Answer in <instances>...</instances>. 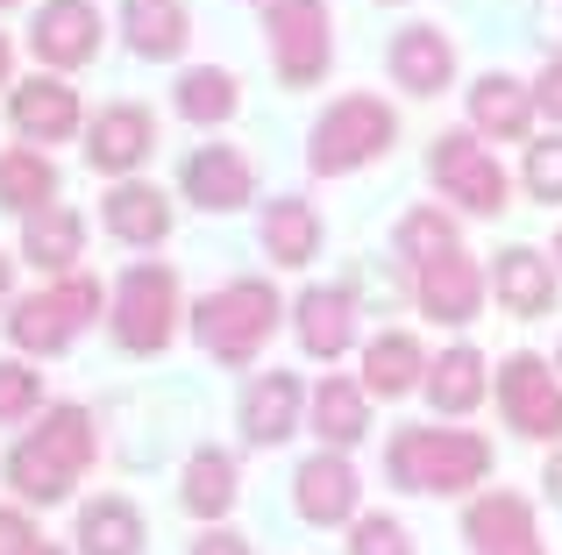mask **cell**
Returning <instances> with one entry per match:
<instances>
[{
  "mask_svg": "<svg viewBox=\"0 0 562 555\" xmlns=\"http://www.w3.org/2000/svg\"><path fill=\"white\" fill-rule=\"evenodd\" d=\"M93 414L86 406H50L43 414L36 434H22V442L8 449V485L22 506H57L71 499V485L86 477V463H93Z\"/></svg>",
  "mask_w": 562,
  "mask_h": 555,
  "instance_id": "cell-1",
  "label": "cell"
},
{
  "mask_svg": "<svg viewBox=\"0 0 562 555\" xmlns=\"http://www.w3.org/2000/svg\"><path fill=\"white\" fill-rule=\"evenodd\" d=\"M484 477H492V442L484 434H470V428H398L392 434V485L456 499V491L484 485Z\"/></svg>",
  "mask_w": 562,
  "mask_h": 555,
  "instance_id": "cell-2",
  "label": "cell"
},
{
  "mask_svg": "<svg viewBox=\"0 0 562 555\" xmlns=\"http://www.w3.org/2000/svg\"><path fill=\"white\" fill-rule=\"evenodd\" d=\"M278 314L285 306H278V292L263 278H228L221 292H206L192 306V335H200V349L214 363H257V349L271 342Z\"/></svg>",
  "mask_w": 562,
  "mask_h": 555,
  "instance_id": "cell-3",
  "label": "cell"
},
{
  "mask_svg": "<svg viewBox=\"0 0 562 555\" xmlns=\"http://www.w3.org/2000/svg\"><path fill=\"white\" fill-rule=\"evenodd\" d=\"M392 136H398V114L384 107V100H371V93H349V100H335V107L314 122L306 165L328 171V179H342V171L378 165V157L392 150Z\"/></svg>",
  "mask_w": 562,
  "mask_h": 555,
  "instance_id": "cell-4",
  "label": "cell"
},
{
  "mask_svg": "<svg viewBox=\"0 0 562 555\" xmlns=\"http://www.w3.org/2000/svg\"><path fill=\"white\" fill-rule=\"evenodd\" d=\"M114 342L128 356H157V349L179 335V271L171 264H136L114 285V314H108Z\"/></svg>",
  "mask_w": 562,
  "mask_h": 555,
  "instance_id": "cell-5",
  "label": "cell"
},
{
  "mask_svg": "<svg viewBox=\"0 0 562 555\" xmlns=\"http://www.w3.org/2000/svg\"><path fill=\"white\" fill-rule=\"evenodd\" d=\"M86 320H100V285L93 278H57V285L29 292V299H14L8 314V342L14 349H36V356H57V349L71 342V335L86 328Z\"/></svg>",
  "mask_w": 562,
  "mask_h": 555,
  "instance_id": "cell-6",
  "label": "cell"
},
{
  "mask_svg": "<svg viewBox=\"0 0 562 555\" xmlns=\"http://www.w3.org/2000/svg\"><path fill=\"white\" fill-rule=\"evenodd\" d=\"M427 171H435V185L449 200H463L470 214H506L513 207V179L498 171V157L484 150L470 128H449V136H435V157H427Z\"/></svg>",
  "mask_w": 562,
  "mask_h": 555,
  "instance_id": "cell-7",
  "label": "cell"
},
{
  "mask_svg": "<svg viewBox=\"0 0 562 555\" xmlns=\"http://www.w3.org/2000/svg\"><path fill=\"white\" fill-rule=\"evenodd\" d=\"M263 29H271V65L285 86H314L321 71H328V8L321 0H271L263 8Z\"/></svg>",
  "mask_w": 562,
  "mask_h": 555,
  "instance_id": "cell-8",
  "label": "cell"
},
{
  "mask_svg": "<svg viewBox=\"0 0 562 555\" xmlns=\"http://www.w3.org/2000/svg\"><path fill=\"white\" fill-rule=\"evenodd\" d=\"M498 406H506V420L527 442H562V385L541 356L520 349V356L498 363Z\"/></svg>",
  "mask_w": 562,
  "mask_h": 555,
  "instance_id": "cell-9",
  "label": "cell"
},
{
  "mask_svg": "<svg viewBox=\"0 0 562 555\" xmlns=\"http://www.w3.org/2000/svg\"><path fill=\"white\" fill-rule=\"evenodd\" d=\"M29 50L50 71H79L100 57V8L93 0H43L29 22Z\"/></svg>",
  "mask_w": 562,
  "mask_h": 555,
  "instance_id": "cell-10",
  "label": "cell"
},
{
  "mask_svg": "<svg viewBox=\"0 0 562 555\" xmlns=\"http://www.w3.org/2000/svg\"><path fill=\"white\" fill-rule=\"evenodd\" d=\"M357 499H363V477L349 471V456H335V449H321V456H306L300 471H292V506H300V520H314V528L357 520Z\"/></svg>",
  "mask_w": 562,
  "mask_h": 555,
  "instance_id": "cell-11",
  "label": "cell"
},
{
  "mask_svg": "<svg viewBox=\"0 0 562 555\" xmlns=\"http://www.w3.org/2000/svg\"><path fill=\"white\" fill-rule=\"evenodd\" d=\"M150 150H157V122H150V107H136V100L100 107L93 128H86V165L108 171V179H128Z\"/></svg>",
  "mask_w": 562,
  "mask_h": 555,
  "instance_id": "cell-12",
  "label": "cell"
},
{
  "mask_svg": "<svg viewBox=\"0 0 562 555\" xmlns=\"http://www.w3.org/2000/svg\"><path fill=\"white\" fill-rule=\"evenodd\" d=\"M179 185H186L192 207H206V214H235L243 200H257V171H249V157L228 150V143H206V150H192L186 171H179Z\"/></svg>",
  "mask_w": 562,
  "mask_h": 555,
  "instance_id": "cell-13",
  "label": "cell"
},
{
  "mask_svg": "<svg viewBox=\"0 0 562 555\" xmlns=\"http://www.w3.org/2000/svg\"><path fill=\"white\" fill-rule=\"evenodd\" d=\"M292 328H300V349L314 363H335L357 342V292L349 285H306L300 306H292Z\"/></svg>",
  "mask_w": 562,
  "mask_h": 555,
  "instance_id": "cell-14",
  "label": "cell"
},
{
  "mask_svg": "<svg viewBox=\"0 0 562 555\" xmlns=\"http://www.w3.org/2000/svg\"><path fill=\"white\" fill-rule=\"evenodd\" d=\"M413 292H420V314L427 320L470 328V320H477V306H484V271L470 264L463 250H449V257H435V264L413 271Z\"/></svg>",
  "mask_w": 562,
  "mask_h": 555,
  "instance_id": "cell-15",
  "label": "cell"
},
{
  "mask_svg": "<svg viewBox=\"0 0 562 555\" xmlns=\"http://www.w3.org/2000/svg\"><path fill=\"white\" fill-rule=\"evenodd\" d=\"M463 542L477 555H541L535 506H527L520 491H484V499L463 513Z\"/></svg>",
  "mask_w": 562,
  "mask_h": 555,
  "instance_id": "cell-16",
  "label": "cell"
},
{
  "mask_svg": "<svg viewBox=\"0 0 562 555\" xmlns=\"http://www.w3.org/2000/svg\"><path fill=\"white\" fill-rule=\"evenodd\" d=\"M470 128L498 136V143H527V128H535V86L513 79V71H484L470 86Z\"/></svg>",
  "mask_w": 562,
  "mask_h": 555,
  "instance_id": "cell-17",
  "label": "cell"
},
{
  "mask_svg": "<svg viewBox=\"0 0 562 555\" xmlns=\"http://www.w3.org/2000/svg\"><path fill=\"white\" fill-rule=\"evenodd\" d=\"M8 122L22 143H65L79 128V93L65 79H29L8 93Z\"/></svg>",
  "mask_w": 562,
  "mask_h": 555,
  "instance_id": "cell-18",
  "label": "cell"
},
{
  "mask_svg": "<svg viewBox=\"0 0 562 555\" xmlns=\"http://www.w3.org/2000/svg\"><path fill=\"white\" fill-rule=\"evenodd\" d=\"M100 222H108L114 242H128V250H150V242L171 236V200L157 193V185H143V179H122L108 200H100Z\"/></svg>",
  "mask_w": 562,
  "mask_h": 555,
  "instance_id": "cell-19",
  "label": "cell"
},
{
  "mask_svg": "<svg viewBox=\"0 0 562 555\" xmlns=\"http://www.w3.org/2000/svg\"><path fill=\"white\" fill-rule=\"evenodd\" d=\"M492 292H498V306H506V314L541 320V314L555 306V271H549V257L527 250V242L498 250V264H492Z\"/></svg>",
  "mask_w": 562,
  "mask_h": 555,
  "instance_id": "cell-20",
  "label": "cell"
},
{
  "mask_svg": "<svg viewBox=\"0 0 562 555\" xmlns=\"http://www.w3.org/2000/svg\"><path fill=\"white\" fill-rule=\"evenodd\" d=\"M392 79L406 86V93H441V86L456 79V43L441 36L435 22H413L392 36Z\"/></svg>",
  "mask_w": 562,
  "mask_h": 555,
  "instance_id": "cell-21",
  "label": "cell"
},
{
  "mask_svg": "<svg viewBox=\"0 0 562 555\" xmlns=\"http://www.w3.org/2000/svg\"><path fill=\"white\" fill-rule=\"evenodd\" d=\"M300 399H306V392H300L292 371H263L257 385L243 392V434L257 449H278L292 428H300Z\"/></svg>",
  "mask_w": 562,
  "mask_h": 555,
  "instance_id": "cell-22",
  "label": "cell"
},
{
  "mask_svg": "<svg viewBox=\"0 0 562 555\" xmlns=\"http://www.w3.org/2000/svg\"><path fill=\"white\" fill-rule=\"evenodd\" d=\"M420 385H427V349L413 342L406 328L378 335V342L363 349V392H371V399H406V392H420Z\"/></svg>",
  "mask_w": 562,
  "mask_h": 555,
  "instance_id": "cell-23",
  "label": "cell"
},
{
  "mask_svg": "<svg viewBox=\"0 0 562 555\" xmlns=\"http://www.w3.org/2000/svg\"><path fill=\"white\" fill-rule=\"evenodd\" d=\"M314 434H321V449H357L363 434H371V392L363 385H349V377H321L314 385Z\"/></svg>",
  "mask_w": 562,
  "mask_h": 555,
  "instance_id": "cell-24",
  "label": "cell"
},
{
  "mask_svg": "<svg viewBox=\"0 0 562 555\" xmlns=\"http://www.w3.org/2000/svg\"><path fill=\"white\" fill-rule=\"evenodd\" d=\"M86 250V222L71 207H43V214H22V257L36 271L50 278H71V264H79Z\"/></svg>",
  "mask_w": 562,
  "mask_h": 555,
  "instance_id": "cell-25",
  "label": "cell"
},
{
  "mask_svg": "<svg viewBox=\"0 0 562 555\" xmlns=\"http://www.w3.org/2000/svg\"><path fill=\"white\" fill-rule=\"evenodd\" d=\"M122 29L136 57H179L192 43V14L186 0H122Z\"/></svg>",
  "mask_w": 562,
  "mask_h": 555,
  "instance_id": "cell-26",
  "label": "cell"
},
{
  "mask_svg": "<svg viewBox=\"0 0 562 555\" xmlns=\"http://www.w3.org/2000/svg\"><path fill=\"white\" fill-rule=\"evenodd\" d=\"M427 399H435V414H477L484 392H492V377H484V356L470 342L441 349V363H427Z\"/></svg>",
  "mask_w": 562,
  "mask_h": 555,
  "instance_id": "cell-27",
  "label": "cell"
},
{
  "mask_svg": "<svg viewBox=\"0 0 562 555\" xmlns=\"http://www.w3.org/2000/svg\"><path fill=\"white\" fill-rule=\"evenodd\" d=\"M143 513L122 499V491H108V499L79 506V555H143Z\"/></svg>",
  "mask_w": 562,
  "mask_h": 555,
  "instance_id": "cell-28",
  "label": "cell"
},
{
  "mask_svg": "<svg viewBox=\"0 0 562 555\" xmlns=\"http://www.w3.org/2000/svg\"><path fill=\"white\" fill-rule=\"evenodd\" d=\"M263 250H271V264H314L321 250V214L306 207V200H271L263 207Z\"/></svg>",
  "mask_w": 562,
  "mask_h": 555,
  "instance_id": "cell-29",
  "label": "cell"
},
{
  "mask_svg": "<svg viewBox=\"0 0 562 555\" xmlns=\"http://www.w3.org/2000/svg\"><path fill=\"white\" fill-rule=\"evenodd\" d=\"M0 207L8 214H43L57 207V165L43 150H8L0 157Z\"/></svg>",
  "mask_w": 562,
  "mask_h": 555,
  "instance_id": "cell-30",
  "label": "cell"
},
{
  "mask_svg": "<svg viewBox=\"0 0 562 555\" xmlns=\"http://www.w3.org/2000/svg\"><path fill=\"white\" fill-rule=\"evenodd\" d=\"M235 456L228 449H192V463H186V513L192 520H221L235 506Z\"/></svg>",
  "mask_w": 562,
  "mask_h": 555,
  "instance_id": "cell-31",
  "label": "cell"
},
{
  "mask_svg": "<svg viewBox=\"0 0 562 555\" xmlns=\"http://www.w3.org/2000/svg\"><path fill=\"white\" fill-rule=\"evenodd\" d=\"M235 107H243V86H235V71H214V65H192L186 79H179V114H186V122L214 128V122H228Z\"/></svg>",
  "mask_w": 562,
  "mask_h": 555,
  "instance_id": "cell-32",
  "label": "cell"
},
{
  "mask_svg": "<svg viewBox=\"0 0 562 555\" xmlns=\"http://www.w3.org/2000/svg\"><path fill=\"white\" fill-rule=\"evenodd\" d=\"M449 250H456V222L441 207H413L406 222H398V257H406L413 271L435 264V257H449Z\"/></svg>",
  "mask_w": 562,
  "mask_h": 555,
  "instance_id": "cell-33",
  "label": "cell"
},
{
  "mask_svg": "<svg viewBox=\"0 0 562 555\" xmlns=\"http://www.w3.org/2000/svg\"><path fill=\"white\" fill-rule=\"evenodd\" d=\"M36 406H43V377L29 371V363L0 356V428H8V420H22V414H36Z\"/></svg>",
  "mask_w": 562,
  "mask_h": 555,
  "instance_id": "cell-34",
  "label": "cell"
},
{
  "mask_svg": "<svg viewBox=\"0 0 562 555\" xmlns=\"http://www.w3.org/2000/svg\"><path fill=\"white\" fill-rule=\"evenodd\" d=\"M349 555H413V534L398 528L392 513H363L349 528Z\"/></svg>",
  "mask_w": 562,
  "mask_h": 555,
  "instance_id": "cell-35",
  "label": "cell"
},
{
  "mask_svg": "<svg viewBox=\"0 0 562 555\" xmlns=\"http://www.w3.org/2000/svg\"><path fill=\"white\" fill-rule=\"evenodd\" d=\"M527 193L535 200H562V136H541V143H527Z\"/></svg>",
  "mask_w": 562,
  "mask_h": 555,
  "instance_id": "cell-36",
  "label": "cell"
},
{
  "mask_svg": "<svg viewBox=\"0 0 562 555\" xmlns=\"http://www.w3.org/2000/svg\"><path fill=\"white\" fill-rule=\"evenodd\" d=\"M43 534L29 528V513H14V506H0V555H29Z\"/></svg>",
  "mask_w": 562,
  "mask_h": 555,
  "instance_id": "cell-37",
  "label": "cell"
},
{
  "mask_svg": "<svg viewBox=\"0 0 562 555\" xmlns=\"http://www.w3.org/2000/svg\"><path fill=\"white\" fill-rule=\"evenodd\" d=\"M535 107L562 128V57H549V65H541V79H535Z\"/></svg>",
  "mask_w": 562,
  "mask_h": 555,
  "instance_id": "cell-38",
  "label": "cell"
},
{
  "mask_svg": "<svg viewBox=\"0 0 562 555\" xmlns=\"http://www.w3.org/2000/svg\"><path fill=\"white\" fill-rule=\"evenodd\" d=\"M192 555H249V542L235 528H206L200 542H192Z\"/></svg>",
  "mask_w": 562,
  "mask_h": 555,
  "instance_id": "cell-39",
  "label": "cell"
},
{
  "mask_svg": "<svg viewBox=\"0 0 562 555\" xmlns=\"http://www.w3.org/2000/svg\"><path fill=\"white\" fill-rule=\"evenodd\" d=\"M8 285H14V257H0V299H8Z\"/></svg>",
  "mask_w": 562,
  "mask_h": 555,
  "instance_id": "cell-40",
  "label": "cell"
},
{
  "mask_svg": "<svg viewBox=\"0 0 562 555\" xmlns=\"http://www.w3.org/2000/svg\"><path fill=\"white\" fill-rule=\"evenodd\" d=\"M8 71H14V50H8V36H0V86H8Z\"/></svg>",
  "mask_w": 562,
  "mask_h": 555,
  "instance_id": "cell-41",
  "label": "cell"
},
{
  "mask_svg": "<svg viewBox=\"0 0 562 555\" xmlns=\"http://www.w3.org/2000/svg\"><path fill=\"white\" fill-rule=\"evenodd\" d=\"M29 555H65V548H50V542H36V548H29Z\"/></svg>",
  "mask_w": 562,
  "mask_h": 555,
  "instance_id": "cell-42",
  "label": "cell"
},
{
  "mask_svg": "<svg viewBox=\"0 0 562 555\" xmlns=\"http://www.w3.org/2000/svg\"><path fill=\"white\" fill-rule=\"evenodd\" d=\"M549 485H562V463H549Z\"/></svg>",
  "mask_w": 562,
  "mask_h": 555,
  "instance_id": "cell-43",
  "label": "cell"
},
{
  "mask_svg": "<svg viewBox=\"0 0 562 555\" xmlns=\"http://www.w3.org/2000/svg\"><path fill=\"white\" fill-rule=\"evenodd\" d=\"M8 8H22V0H0V14H8Z\"/></svg>",
  "mask_w": 562,
  "mask_h": 555,
  "instance_id": "cell-44",
  "label": "cell"
},
{
  "mask_svg": "<svg viewBox=\"0 0 562 555\" xmlns=\"http://www.w3.org/2000/svg\"><path fill=\"white\" fill-rule=\"evenodd\" d=\"M555 257H562V236H555Z\"/></svg>",
  "mask_w": 562,
  "mask_h": 555,
  "instance_id": "cell-45",
  "label": "cell"
},
{
  "mask_svg": "<svg viewBox=\"0 0 562 555\" xmlns=\"http://www.w3.org/2000/svg\"><path fill=\"white\" fill-rule=\"evenodd\" d=\"M263 8H271V0H263Z\"/></svg>",
  "mask_w": 562,
  "mask_h": 555,
  "instance_id": "cell-46",
  "label": "cell"
},
{
  "mask_svg": "<svg viewBox=\"0 0 562 555\" xmlns=\"http://www.w3.org/2000/svg\"><path fill=\"white\" fill-rule=\"evenodd\" d=\"M555 371H562V363H555Z\"/></svg>",
  "mask_w": 562,
  "mask_h": 555,
  "instance_id": "cell-47",
  "label": "cell"
}]
</instances>
